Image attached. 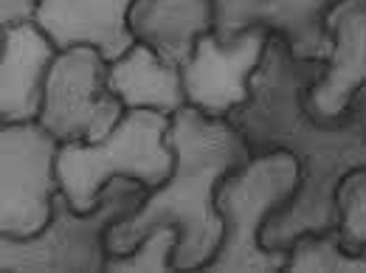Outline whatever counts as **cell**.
Listing matches in <instances>:
<instances>
[{"mask_svg":"<svg viewBox=\"0 0 366 273\" xmlns=\"http://www.w3.org/2000/svg\"><path fill=\"white\" fill-rule=\"evenodd\" d=\"M321 74V59H296L287 43L271 34L251 76V99L229 116L251 155L285 149L299 164L296 194L262 228V245L274 251H287L307 231L341 226L338 186L347 175L366 169V85L341 119L319 121L305 96Z\"/></svg>","mask_w":366,"mask_h":273,"instance_id":"cell-1","label":"cell"},{"mask_svg":"<svg viewBox=\"0 0 366 273\" xmlns=\"http://www.w3.org/2000/svg\"><path fill=\"white\" fill-rule=\"evenodd\" d=\"M167 144L175 152L172 175L147 194L136 214L107 231V251L124 254L147 231L175 226V271H203L223 242V217L214 206L217 186L254 155L229 119H212L192 104L172 116Z\"/></svg>","mask_w":366,"mask_h":273,"instance_id":"cell-2","label":"cell"},{"mask_svg":"<svg viewBox=\"0 0 366 273\" xmlns=\"http://www.w3.org/2000/svg\"><path fill=\"white\" fill-rule=\"evenodd\" d=\"M149 189L133 178H113L91 212H76L68 194H54L48 226L34 237L0 234V271L102 273L107 265V231L136 214Z\"/></svg>","mask_w":366,"mask_h":273,"instance_id":"cell-3","label":"cell"},{"mask_svg":"<svg viewBox=\"0 0 366 273\" xmlns=\"http://www.w3.org/2000/svg\"><path fill=\"white\" fill-rule=\"evenodd\" d=\"M299 186V164L290 152L276 149L254 155L248 164L229 172L214 194L223 217V242L203 271L212 273H271L285 271L290 251L262 245L268 217L287 206Z\"/></svg>","mask_w":366,"mask_h":273,"instance_id":"cell-4","label":"cell"},{"mask_svg":"<svg viewBox=\"0 0 366 273\" xmlns=\"http://www.w3.org/2000/svg\"><path fill=\"white\" fill-rule=\"evenodd\" d=\"M172 116L155 110H127L119 127L96 144H59L56 178L76 212L96 209L102 189L113 178H133L149 192L175 169V152L167 144Z\"/></svg>","mask_w":366,"mask_h":273,"instance_id":"cell-5","label":"cell"},{"mask_svg":"<svg viewBox=\"0 0 366 273\" xmlns=\"http://www.w3.org/2000/svg\"><path fill=\"white\" fill-rule=\"evenodd\" d=\"M110 62L91 46L56 54L46 79L40 124L59 144H96L110 136L124 119V104L107 85Z\"/></svg>","mask_w":366,"mask_h":273,"instance_id":"cell-6","label":"cell"},{"mask_svg":"<svg viewBox=\"0 0 366 273\" xmlns=\"http://www.w3.org/2000/svg\"><path fill=\"white\" fill-rule=\"evenodd\" d=\"M59 141L40 121L0 124V234L34 237L54 212Z\"/></svg>","mask_w":366,"mask_h":273,"instance_id":"cell-7","label":"cell"},{"mask_svg":"<svg viewBox=\"0 0 366 273\" xmlns=\"http://www.w3.org/2000/svg\"><path fill=\"white\" fill-rule=\"evenodd\" d=\"M271 31L254 26L231 40L212 31L200 34L189 59L181 65L186 104L212 119H229L251 99V76L257 74Z\"/></svg>","mask_w":366,"mask_h":273,"instance_id":"cell-8","label":"cell"},{"mask_svg":"<svg viewBox=\"0 0 366 273\" xmlns=\"http://www.w3.org/2000/svg\"><path fill=\"white\" fill-rule=\"evenodd\" d=\"M338 0H214V34L231 40L254 26L279 34L296 59H330L327 14Z\"/></svg>","mask_w":366,"mask_h":273,"instance_id":"cell-9","label":"cell"},{"mask_svg":"<svg viewBox=\"0 0 366 273\" xmlns=\"http://www.w3.org/2000/svg\"><path fill=\"white\" fill-rule=\"evenodd\" d=\"M324 26L332 37V51L305 104L313 119L332 121L350 110L366 85V0H338Z\"/></svg>","mask_w":366,"mask_h":273,"instance_id":"cell-10","label":"cell"},{"mask_svg":"<svg viewBox=\"0 0 366 273\" xmlns=\"http://www.w3.org/2000/svg\"><path fill=\"white\" fill-rule=\"evenodd\" d=\"M133 6L136 0H40L34 23L59 51L91 46L116 62L138 43L130 29Z\"/></svg>","mask_w":366,"mask_h":273,"instance_id":"cell-11","label":"cell"},{"mask_svg":"<svg viewBox=\"0 0 366 273\" xmlns=\"http://www.w3.org/2000/svg\"><path fill=\"white\" fill-rule=\"evenodd\" d=\"M59 48L37 23L0 31V124L37 121Z\"/></svg>","mask_w":366,"mask_h":273,"instance_id":"cell-12","label":"cell"},{"mask_svg":"<svg viewBox=\"0 0 366 273\" xmlns=\"http://www.w3.org/2000/svg\"><path fill=\"white\" fill-rule=\"evenodd\" d=\"M107 85L122 99L124 110H155L175 116L186 107L181 65H172L141 40L124 56L110 62Z\"/></svg>","mask_w":366,"mask_h":273,"instance_id":"cell-13","label":"cell"},{"mask_svg":"<svg viewBox=\"0 0 366 273\" xmlns=\"http://www.w3.org/2000/svg\"><path fill=\"white\" fill-rule=\"evenodd\" d=\"M130 29L172 65H183L200 34L214 29V0H136Z\"/></svg>","mask_w":366,"mask_h":273,"instance_id":"cell-14","label":"cell"},{"mask_svg":"<svg viewBox=\"0 0 366 273\" xmlns=\"http://www.w3.org/2000/svg\"><path fill=\"white\" fill-rule=\"evenodd\" d=\"M285 273H366V248L347 251L341 226L327 231H307L287 248Z\"/></svg>","mask_w":366,"mask_h":273,"instance_id":"cell-15","label":"cell"},{"mask_svg":"<svg viewBox=\"0 0 366 273\" xmlns=\"http://www.w3.org/2000/svg\"><path fill=\"white\" fill-rule=\"evenodd\" d=\"M175 248H178V228L158 226V228H152V231H147L136 248H130V251H124V254H107L104 271H110V273L175 271V265H172Z\"/></svg>","mask_w":366,"mask_h":273,"instance_id":"cell-16","label":"cell"},{"mask_svg":"<svg viewBox=\"0 0 366 273\" xmlns=\"http://www.w3.org/2000/svg\"><path fill=\"white\" fill-rule=\"evenodd\" d=\"M338 209H341V234L347 251L366 248V169L347 175L338 186Z\"/></svg>","mask_w":366,"mask_h":273,"instance_id":"cell-17","label":"cell"},{"mask_svg":"<svg viewBox=\"0 0 366 273\" xmlns=\"http://www.w3.org/2000/svg\"><path fill=\"white\" fill-rule=\"evenodd\" d=\"M40 11V0H0V31L34 23Z\"/></svg>","mask_w":366,"mask_h":273,"instance_id":"cell-18","label":"cell"}]
</instances>
